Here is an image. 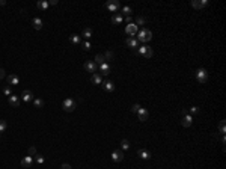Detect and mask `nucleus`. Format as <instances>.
I'll return each instance as SVG.
<instances>
[{"label":"nucleus","mask_w":226,"mask_h":169,"mask_svg":"<svg viewBox=\"0 0 226 169\" xmlns=\"http://www.w3.org/2000/svg\"><path fill=\"white\" fill-rule=\"evenodd\" d=\"M139 36H137V41H142V42H149L152 39V32L151 30H148V29H142L139 30V33H137Z\"/></svg>","instance_id":"obj_1"},{"label":"nucleus","mask_w":226,"mask_h":169,"mask_svg":"<svg viewBox=\"0 0 226 169\" xmlns=\"http://www.w3.org/2000/svg\"><path fill=\"white\" fill-rule=\"evenodd\" d=\"M5 77H6V74H5V70H3V68H0V80H2V79H5Z\"/></svg>","instance_id":"obj_40"},{"label":"nucleus","mask_w":226,"mask_h":169,"mask_svg":"<svg viewBox=\"0 0 226 169\" xmlns=\"http://www.w3.org/2000/svg\"><path fill=\"white\" fill-rule=\"evenodd\" d=\"M190 5H192V8H195V9H202V8H205V6L208 5V0H193Z\"/></svg>","instance_id":"obj_12"},{"label":"nucleus","mask_w":226,"mask_h":169,"mask_svg":"<svg viewBox=\"0 0 226 169\" xmlns=\"http://www.w3.org/2000/svg\"><path fill=\"white\" fill-rule=\"evenodd\" d=\"M137 118H139V121L145 122V121H148L149 113H148V110H146L145 107H140V109H139V112H137Z\"/></svg>","instance_id":"obj_11"},{"label":"nucleus","mask_w":226,"mask_h":169,"mask_svg":"<svg viewBox=\"0 0 226 169\" xmlns=\"http://www.w3.org/2000/svg\"><path fill=\"white\" fill-rule=\"evenodd\" d=\"M82 47H83V50H85V52H89L92 45H91V42H89V41H85V42H82Z\"/></svg>","instance_id":"obj_32"},{"label":"nucleus","mask_w":226,"mask_h":169,"mask_svg":"<svg viewBox=\"0 0 226 169\" xmlns=\"http://www.w3.org/2000/svg\"><path fill=\"white\" fill-rule=\"evenodd\" d=\"M33 104H35V107H36V109H42L44 104H45V101H44L42 98H39V97H36V98L33 100Z\"/></svg>","instance_id":"obj_27"},{"label":"nucleus","mask_w":226,"mask_h":169,"mask_svg":"<svg viewBox=\"0 0 226 169\" xmlns=\"http://www.w3.org/2000/svg\"><path fill=\"white\" fill-rule=\"evenodd\" d=\"M106 8L110 11V12H118L119 9H121V3L118 2V0H109L107 3H106Z\"/></svg>","instance_id":"obj_5"},{"label":"nucleus","mask_w":226,"mask_h":169,"mask_svg":"<svg viewBox=\"0 0 226 169\" xmlns=\"http://www.w3.org/2000/svg\"><path fill=\"white\" fill-rule=\"evenodd\" d=\"M139 109H140V104H137V103H134V104L131 106V112L137 113V112H139Z\"/></svg>","instance_id":"obj_35"},{"label":"nucleus","mask_w":226,"mask_h":169,"mask_svg":"<svg viewBox=\"0 0 226 169\" xmlns=\"http://www.w3.org/2000/svg\"><path fill=\"white\" fill-rule=\"evenodd\" d=\"M121 15H127V17H131V14H133V8L131 6H124L122 9H121V12H119Z\"/></svg>","instance_id":"obj_26"},{"label":"nucleus","mask_w":226,"mask_h":169,"mask_svg":"<svg viewBox=\"0 0 226 169\" xmlns=\"http://www.w3.org/2000/svg\"><path fill=\"white\" fill-rule=\"evenodd\" d=\"M113 57H115V53H113L112 50H107V52L104 53V59H106V60H113Z\"/></svg>","instance_id":"obj_30"},{"label":"nucleus","mask_w":226,"mask_h":169,"mask_svg":"<svg viewBox=\"0 0 226 169\" xmlns=\"http://www.w3.org/2000/svg\"><path fill=\"white\" fill-rule=\"evenodd\" d=\"M192 124H193V116L188 115V113H184L183 118H181V126L187 128V127H190Z\"/></svg>","instance_id":"obj_8"},{"label":"nucleus","mask_w":226,"mask_h":169,"mask_svg":"<svg viewBox=\"0 0 226 169\" xmlns=\"http://www.w3.org/2000/svg\"><path fill=\"white\" fill-rule=\"evenodd\" d=\"M122 21H124V17L119 14V12H116V14L112 17V23H113V24H121Z\"/></svg>","instance_id":"obj_25"},{"label":"nucleus","mask_w":226,"mask_h":169,"mask_svg":"<svg viewBox=\"0 0 226 169\" xmlns=\"http://www.w3.org/2000/svg\"><path fill=\"white\" fill-rule=\"evenodd\" d=\"M70 42L74 44V45H80V44H82V36L77 35V33H72L70 36Z\"/></svg>","instance_id":"obj_22"},{"label":"nucleus","mask_w":226,"mask_h":169,"mask_svg":"<svg viewBox=\"0 0 226 169\" xmlns=\"http://www.w3.org/2000/svg\"><path fill=\"white\" fill-rule=\"evenodd\" d=\"M145 23H146V18H145L143 15H139V17L136 18V21H134V24H136L137 27H139V26H143Z\"/></svg>","instance_id":"obj_28"},{"label":"nucleus","mask_w":226,"mask_h":169,"mask_svg":"<svg viewBox=\"0 0 226 169\" xmlns=\"http://www.w3.org/2000/svg\"><path fill=\"white\" fill-rule=\"evenodd\" d=\"M48 6H50L48 0H39V2L36 3V8H38V9H41V11H45V9H48Z\"/></svg>","instance_id":"obj_23"},{"label":"nucleus","mask_w":226,"mask_h":169,"mask_svg":"<svg viewBox=\"0 0 226 169\" xmlns=\"http://www.w3.org/2000/svg\"><path fill=\"white\" fill-rule=\"evenodd\" d=\"M20 98L23 100L24 103H30V101H33V100H35V95H33V92H32V91L24 89V91L21 92V97H20Z\"/></svg>","instance_id":"obj_7"},{"label":"nucleus","mask_w":226,"mask_h":169,"mask_svg":"<svg viewBox=\"0 0 226 169\" xmlns=\"http://www.w3.org/2000/svg\"><path fill=\"white\" fill-rule=\"evenodd\" d=\"M137 154H139L140 159H145V160H149L151 159V153L148 150H145V148H139L137 150Z\"/></svg>","instance_id":"obj_17"},{"label":"nucleus","mask_w":226,"mask_h":169,"mask_svg":"<svg viewBox=\"0 0 226 169\" xmlns=\"http://www.w3.org/2000/svg\"><path fill=\"white\" fill-rule=\"evenodd\" d=\"M8 101H9V104L12 107H18L20 106V97H17L15 94H12L11 97H8Z\"/></svg>","instance_id":"obj_19"},{"label":"nucleus","mask_w":226,"mask_h":169,"mask_svg":"<svg viewBox=\"0 0 226 169\" xmlns=\"http://www.w3.org/2000/svg\"><path fill=\"white\" fill-rule=\"evenodd\" d=\"M92 35H94V30H92L91 27H85V29H83V32H82V36H83L85 39L92 38Z\"/></svg>","instance_id":"obj_24"},{"label":"nucleus","mask_w":226,"mask_h":169,"mask_svg":"<svg viewBox=\"0 0 226 169\" xmlns=\"http://www.w3.org/2000/svg\"><path fill=\"white\" fill-rule=\"evenodd\" d=\"M3 94H5L6 97H11V95H12V92H11V88H9V86H5V88H3Z\"/></svg>","instance_id":"obj_34"},{"label":"nucleus","mask_w":226,"mask_h":169,"mask_svg":"<svg viewBox=\"0 0 226 169\" xmlns=\"http://www.w3.org/2000/svg\"><path fill=\"white\" fill-rule=\"evenodd\" d=\"M6 80H8V84H12V86L20 84V79H18V76H15V74L8 76V77H6Z\"/></svg>","instance_id":"obj_18"},{"label":"nucleus","mask_w":226,"mask_h":169,"mask_svg":"<svg viewBox=\"0 0 226 169\" xmlns=\"http://www.w3.org/2000/svg\"><path fill=\"white\" fill-rule=\"evenodd\" d=\"M195 77H196L198 83L204 84V83H207V80H208V72H207L205 68H199V70L195 72Z\"/></svg>","instance_id":"obj_2"},{"label":"nucleus","mask_w":226,"mask_h":169,"mask_svg":"<svg viewBox=\"0 0 226 169\" xmlns=\"http://www.w3.org/2000/svg\"><path fill=\"white\" fill-rule=\"evenodd\" d=\"M5 5H6V2L5 0H0V6H5Z\"/></svg>","instance_id":"obj_44"},{"label":"nucleus","mask_w":226,"mask_h":169,"mask_svg":"<svg viewBox=\"0 0 226 169\" xmlns=\"http://www.w3.org/2000/svg\"><path fill=\"white\" fill-rule=\"evenodd\" d=\"M85 70L87 71V72H97V70H98V67H97V64L94 62V60H87V62H85Z\"/></svg>","instance_id":"obj_10"},{"label":"nucleus","mask_w":226,"mask_h":169,"mask_svg":"<svg viewBox=\"0 0 226 169\" xmlns=\"http://www.w3.org/2000/svg\"><path fill=\"white\" fill-rule=\"evenodd\" d=\"M32 165H33V157L32 155H26V157H23V160H21V166L23 168H32Z\"/></svg>","instance_id":"obj_15"},{"label":"nucleus","mask_w":226,"mask_h":169,"mask_svg":"<svg viewBox=\"0 0 226 169\" xmlns=\"http://www.w3.org/2000/svg\"><path fill=\"white\" fill-rule=\"evenodd\" d=\"M27 153H29V155H36V148L35 146H29V150H27Z\"/></svg>","instance_id":"obj_36"},{"label":"nucleus","mask_w":226,"mask_h":169,"mask_svg":"<svg viewBox=\"0 0 226 169\" xmlns=\"http://www.w3.org/2000/svg\"><path fill=\"white\" fill-rule=\"evenodd\" d=\"M6 127H8L6 121H5V119H0V133H3V131L6 130Z\"/></svg>","instance_id":"obj_33"},{"label":"nucleus","mask_w":226,"mask_h":169,"mask_svg":"<svg viewBox=\"0 0 226 169\" xmlns=\"http://www.w3.org/2000/svg\"><path fill=\"white\" fill-rule=\"evenodd\" d=\"M188 110H190V113H192V115H195V113H198V112H199V107H196V106H193V107H190Z\"/></svg>","instance_id":"obj_39"},{"label":"nucleus","mask_w":226,"mask_h":169,"mask_svg":"<svg viewBox=\"0 0 226 169\" xmlns=\"http://www.w3.org/2000/svg\"><path fill=\"white\" fill-rule=\"evenodd\" d=\"M101 86H103V89L107 91V92H113V91H115V84H113V82H110V80H104V82L101 83Z\"/></svg>","instance_id":"obj_16"},{"label":"nucleus","mask_w":226,"mask_h":169,"mask_svg":"<svg viewBox=\"0 0 226 169\" xmlns=\"http://www.w3.org/2000/svg\"><path fill=\"white\" fill-rule=\"evenodd\" d=\"M130 148V142L127 139H122L121 141V150H128Z\"/></svg>","instance_id":"obj_31"},{"label":"nucleus","mask_w":226,"mask_h":169,"mask_svg":"<svg viewBox=\"0 0 226 169\" xmlns=\"http://www.w3.org/2000/svg\"><path fill=\"white\" fill-rule=\"evenodd\" d=\"M91 82L94 84H101L103 83V76H101L99 72H94L92 77H91Z\"/></svg>","instance_id":"obj_20"},{"label":"nucleus","mask_w":226,"mask_h":169,"mask_svg":"<svg viewBox=\"0 0 226 169\" xmlns=\"http://www.w3.org/2000/svg\"><path fill=\"white\" fill-rule=\"evenodd\" d=\"M125 21H127L128 24H130V23H133V17H127V18H125Z\"/></svg>","instance_id":"obj_42"},{"label":"nucleus","mask_w":226,"mask_h":169,"mask_svg":"<svg viewBox=\"0 0 226 169\" xmlns=\"http://www.w3.org/2000/svg\"><path fill=\"white\" fill-rule=\"evenodd\" d=\"M35 157H36V163H39V165H42L44 163V157L41 154H38V153H36V155H35Z\"/></svg>","instance_id":"obj_38"},{"label":"nucleus","mask_w":226,"mask_h":169,"mask_svg":"<svg viewBox=\"0 0 226 169\" xmlns=\"http://www.w3.org/2000/svg\"><path fill=\"white\" fill-rule=\"evenodd\" d=\"M60 169H72V168H71V165H68V163H63V165L60 166Z\"/></svg>","instance_id":"obj_41"},{"label":"nucleus","mask_w":226,"mask_h":169,"mask_svg":"<svg viewBox=\"0 0 226 169\" xmlns=\"http://www.w3.org/2000/svg\"><path fill=\"white\" fill-rule=\"evenodd\" d=\"M219 131L222 133V134H225V121H220V126H219Z\"/></svg>","instance_id":"obj_37"},{"label":"nucleus","mask_w":226,"mask_h":169,"mask_svg":"<svg viewBox=\"0 0 226 169\" xmlns=\"http://www.w3.org/2000/svg\"><path fill=\"white\" fill-rule=\"evenodd\" d=\"M32 26H33V29H36V30H41L42 29V20L39 17H35L32 20Z\"/></svg>","instance_id":"obj_21"},{"label":"nucleus","mask_w":226,"mask_h":169,"mask_svg":"<svg viewBox=\"0 0 226 169\" xmlns=\"http://www.w3.org/2000/svg\"><path fill=\"white\" fill-rule=\"evenodd\" d=\"M98 71L101 76H109L110 74V65L107 64V62H104V64H101L98 67Z\"/></svg>","instance_id":"obj_14"},{"label":"nucleus","mask_w":226,"mask_h":169,"mask_svg":"<svg viewBox=\"0 0 226 169\" xmlns=\"http://www.w3.org/2000/svg\"><path fill=\"white\" fill-rule=\"evenodd\" d=\"M75 101L72 98H65L63 100V103H62V109L65 110V112H74L75 110Z\"/></svg>","instance_id":"obj_3"},{"label":"nucleus","mask_w":226,"mask_h":169,"mask_svg":"<svg viewBox=\"0 0 226 169\" xmlns=\"http://www.w3.org/2000/svg\"><path fill=\"white\" fill-rule=\"evenodd\" d=\"M125 44H127L130 48H133V50H137V48H139V41H137L136 38H131V36H128L127 39H125Z\"/></svg>","instance_id":"obj_13"},{"label":"nucleus","mask_w":226,"mask_h":169,"mask_svg":"<svg viewBox=\"0 0 226 169\" xmlns=\"http://www.w3.org/2000/svg\"><path fill=\"white\" fill-rule=\"evenodd\" d=\"M125 33H127L128 36H134V35H137L139 33V27L134 24V23H130V24H127V27H125Z\"/></svg>","instance_id":"obj_6"},{"label":"nucleus","mask_w":226,"mask_h":169,"mask_svg":"<svg viewBox=\"0 0 226 169\" xmlns=\"http://www.w3.org/2000/svg\"><path fill=\"white\" fill-rule=\"evenodd\" d=\"M137 53H140L142 56H145V57H152V55H154V50L149 47V45H142V47H139L137 50H136Z\"/></svg>","instance_id":"obj_4"},{"label":"nucleus","mask_w":226,"mask_h":169,"mask_svg":"<svg viewBox=\"0 0 226 169\" xmlns=\"http://www.w3.org/2000/svg\"><path fill=\"white\" fill-rule=\"evenodd\" d=\"M95 64H97V67H99L101 64H104L106 62V59H104V55H97L95 56V60H94Z\"/></svg>","instance_id":"obj_29"},{"label":"nucleus","mask_w":226,"mask_h":169,"mask_svg":"<svg viewBox=\"0 0 226 169\" xmlns=\"http://www.w3.org/2000/svg\"><path fill=\"white\" fill-rule=\"evenodd\" d=\"M48 3H50V5H53V6H54V5H57V0H50V2H48Z\"/></svg>","instance_id":"obj_43"},{"label":"nucleus","mask_w":226,"mask_h":169,"mask_svg":"<svg viewBox=\"0 0 226 169\" xmlns=\"http://www.w3.org/2000/svg\"><path fill=\"white\" fill-rule=\"evenodd\" d=\"M112 160L115 163H121V162L124 160V153H122V150H115L112 153Z\"/></svg>","instance_id":"obj_9"}]
</instances>
